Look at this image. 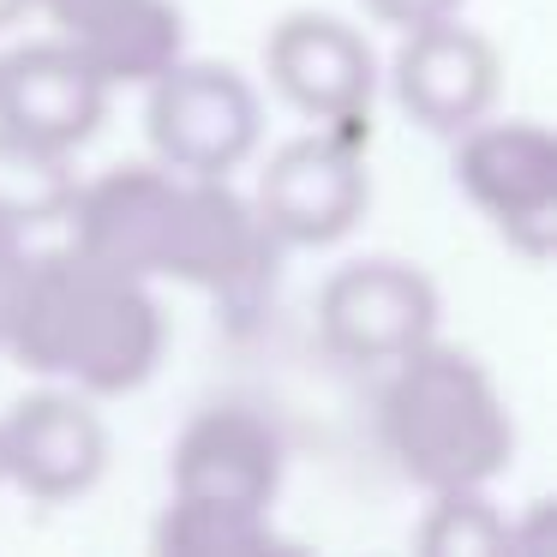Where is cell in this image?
<instances>
[{"label": "cell", "mask_w": 557, "mask_h": 557, "mask_svg": "<svg viewBox=\"0 0 557 557\" xmlns=\"http://www.w3.org/2000/svg\"><path fill=\"white\" fill-rule=\"evenodd\" d=\"M73 193L78 174L66 162V150L30 145V138L0 126V222H13L25 234L42 228V222H61Z\"/></svg>", "instance_id": "2e32d148"}, {"label": "cell", "mask_w": 557, "mask_h": 557, "mask_svg": "<svg viewBox=\"0 0 557 557\" xmlns=\"http://www.w3.org/2000/svg\"><path fill=\"white\" fill-rule=\"evenodd\" d=\"M456 186L521 258L557 246V138L540 121H473L456 133Z\"/></svg>", "instance_id": "8992f818"}, {"label": "cell", "mask_w": 557, "mask_h": 557, "mask_svg": "<svg viewBox=\"0 0 557 557\" xmlns=\"http://www.w3.org/2000/svg\"><path fill=\"white\" fill-rule=\"evenodd\" d=\"M461 0H366V13L389 30H413V25H432V18H456Z\"/></svg>", "instance_id": "ac0fdd59"}, {"label": "cell", "mask_w": 557, "mask_h": 557, "mask_svg": "<svg viewBox=\"0 0 557 557\" xmlns=\"http://www.w3.org/2000/svg\"><path fill=\"white\" fill-rule=\"evenodd\" d=\"M174 198H181V174L162 162H126V169L97 174L78 186L66 205V228L73 246L97 264L121 270V276L157 282L162 276V246H169Z\"/></svg>", "instance_id": "30bf717a"}, {"label": "cell", "mask_w": 557, "mask_h": 557, "mask_svg": "<svg viewBox=\"0 0 557 557\" xmlns=\"http://www.w3.org/2000/svg\"><path fill=\"white\" fill-rule=\"evenodd\" d=\"M109 114V85L85 66L73 42H25L0 54V126L30 145L73 157Z\"/></svg>", "instance_id": "7c38bea8"}, {"label": "cell", "mask_w": 557, "mask_h": 557, "mask_svg": "<svg viewBox=\"0 0 557 557\" xmlns=\"http://www.w3.org/2000/svg\"><path fill=\"white\" fill-rule=\"evenodd\" d=\"M102 468H109V425L97 420L85 396L42 389L0 420V480H13L18 492L42 497V504H66V497L90 492Z\"/></svg>", "instance_id": "8fae6325"}, {"label": "cell", "mask_w": 557, "mask_h": 557, "mask_svg": "<svg viewBox=\"0 0 557 557\" xmlns=\"http://www.w3.org/2000/svg\"><path fill=\"white\" fill-rule=\"evenodd\" d=\"M66 42L85 54V66L109 90L150 85V78L169 73L186 54V18L174 0H121L114 13H102L97 25L73 30Z\"/></svg>", "instance_id": "5bb4252c"}, {"label": "cell", "mask_w": 557, "mask_h": 557, "mask_svg": "<svg viewBox=\"0 0 557 557\" xmlns=\"http://www.w3.org/2000/svg\"><path fill=\"white\" fill-rule=\"evenodd\" d=\"M497 78H504L497 49L480 30L456 25V18H432V25L401 30L396 66H389L401 114L437 138H456L473 121H485L497 102Z\"/></svg>", "instance_id": "9c48e42d"}, {"label": "cell", "mask_w": 557, "mask_h": 557, "mask_svg": "<svg viewBox=\"0 0 557 557\" xmlns=\"http://www.w3.org/2000/svg\"><path fill=\"white\" fill-rule=\"evenodd\" d=\"M366 138L372 114L336 126H312L306 138H288L258 174V216L276 234V246H330L360 222L366 210Z\"/></svg>", "instance_id": "277c9868"}, {"label": "cell", "mask_w": 557, "mask_h": 557, "mask_svg": "<svg viewBox=\"0 0 557 557\" xmlns=\"http://www.w3.org/2000/svg\"><path fill=\"white\" fill-rule=\"evenodd\" d=\"M0 348L42 377H73L85 396H126L162 366L169 324L150 282L121 276L66 240L54 252H30L0 312Z\"/></svg>", "instance_id": "6da1fadb"}, {"label": "cell", "mask_w": 557, "mask_h": 557, "mask_svg": "<svg viewBox=\"0 0 557 557\" xmlns=\"http://www.w3.org/2000/svg\"><path fill=\"white\" fill-rule=\"evenodd\" d=\"M413 545L425 557H497L516 545V533L485 504V485H480V492H432V509H425Z\"/></svg>", "instance_id": "e0dca14e"}, {"label": "cell", "mask_w": 557, "mask_h": 557, "mask_svg": "<svg viewBox=\"0 0 557 557\" xmlns=\"http://www.w3.org/2000/svg\"><path fill=\"white\" fill-rule=\"evenodd\" d=\"M145 133L157 145L162 169L174 174H234L258 150L264 109L258 90L234 66L216 61H174L169 73L150 78Z\"/></svg>", "instance_id": "5b68a950"}, {"label": "cell", "mask_w": 557, "mask_h": 557, "mask_svg": "<svg viewBox=\"0 0 557 557\" xmlns=\"http://www.w3.org/2000/svg\"><path fill=\"white\" fill-rule=\"evenodd\" d=\"M318 336L348 366H389L437 336V288L401 258H354L318 294Z\"/></svg>", "instance_id": "52a82bcc"}, {"label": "cell", "mask_w": 557, "mask_h": 557, "mask_svg": "<svg viewBox=\"0 0 557 557\" xmlns=\"http://www.w3.org/2000/svg\"><path fill=\"white\" fill-rule=\"evenodd\" d=\"M30 7H37V13L49 18L54 30H66V37H73V30L97 25L102 13H114V7H121V0H30Z\"/></svg>", "instance_id": "d6986e66"}, {"label": "cell", "mask_w": 557, "mask_h": 557, "mask_svg": "<svg viewBox=\"0 0 557 557\" xmlns=\"http://www.w3.org/2000/svg\"><path fill=\"white\" fill-rule=\"evenodd\" d=\"M276 234L264 228L252 198L228 186V174H181L162 276L205 288L228 306H252L276 282Z\"/></svg>", "instance_id": "3957f363"}, {"label": "cell", "mask_w": 557, "mask_h": 557, "mask_svg": "<svg viewBox=\"0 0 557 557\" xmlns=\"http://www.w3.org/2000/svg\"><path fill=\"white\" fill-rule=\"evenodd\" d=\"M162 557H264L282 545L270 509L222 504V497H169V509L150 528Z\"/></svg>", "instance_id": "9a60e30c"}, {"label": "cell", "mask_w": 557, "mask_h": 557, "mask_svg": "<svg viewBox=\"0 0 557 557\" xmlns=\"http://www.w3.org/2000/svg\"><path fill=\"white\" fill-rule=\"evenodd\" d=\"M25 264H30L25 228L0 222V312H7V300H13V288H18V276H25Z\"/></svg>", "instance_id": "ffe728a7"}, {"label": "cell", "mask_w": 557, "mask_h": 557, "mask_svg": "<svg viewBox=\"0 0 557 557\" xmlns=\"http://www.w3.org/2000/svg\"><path fill=\"white\" fill-rule=\"evenodd\" d=\"M25 13H30V0H0V30H7V25H18Z\"/></svg>", "instance_id": "44dd1931"}, {"label": "cell", "mask_w": 557, "mask_h": 557, "mask_svg": "<svg viewBox=\"0 0 557 557\" xmlns=\"http://www.w3.org/2000/svg\"><path fill=\"white\" fill-rule=\"evenodd\" d=\"M377 437L401 480H413L420 492H480L516 456V420L492 372L468 348L437 336L389 360Z\"/></svg>", "instance_id": "7a4b0ae2"}, {"label": "cell", "mask_w": 557, "mask_h": 557, "mask_svg": "<svg viewBox=\"0 0 557 557\" xmlns=\"http://www.w3.org/2000/svg\"><path fill=\"white\" fill-rule=\"evenodd\" d=\"M264 73L288 109L306 121L336 126L372 114L377 97V54L354 25L330 13H288L264 37Z\"/></svg>", "instance_id": "ba28073f"}, {"label": "cell", "mask_w": 557, "mask_h": 557, "mask_svg": "<svg viewBox=\"0 0 557 557\" xmlns=\"http://www.w3.org/2000/svg\"><path fill=\"white\" fill-rule=\"evenodd\" d=\"M174 497H222V504L270 509L282 492V437L252 408H205L186 420L169 456Z\"/></svg>", "instance_id": "4fadbf2b"}]
</instances>
